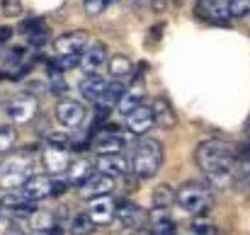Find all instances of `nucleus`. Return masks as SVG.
<instances>
[{
  "label": "nucleus",
  "mask_w": 250,
  "mask_h": 235,
  "mask_svg": "<svg viewBox=\"0 0 250 235\" xmlns=\"http://www.w3.org/2000/svg\"><path fill=\"white\" fill-rule=\"evenodd\" d=\"M151 199H153V209H170L177 201V192H172L170 184H158L153 189Z\"/></svg>",
  "instance_id": "25"
},
{
  "label": "nucleus",
  "mask_w": 250,
  "mask_h": 235,
  "mask_svg": "<svg viewBox=\"0 0 250 235\" xmlns=\"http://www.w3.org/2000/svg\"><path fill=\"white\" fill-rule=\"evenodd\" d=\"M107 73L114 80H124L134 73V61L126 56V54H114L107 63Z\"/></svg>",
  "instance_id": "23"
},
{
  "label": "nucleus",
  "mask_w": 250,
  "mask_h": 235,
  "mask_svg": "<svg viewBox=\"0 0 250 235\" xmlns=\"http://www.w3.org/2000/svg\"><path fill=\"white\" fill-rule=\"evenodd\" d=\"M109 85H112V82H107L102 76H85V78L81 80V92H83L85 99H90V102H100V99L107 95Z\"/></svg>",
  "instance_id": "19"
},
{
  "label": "nucleus",
  "mask_w": 250,
  "mask_h": 235,
  "mask_svg": "<svg viewBox=\"0 0 250 235\" xmlns=\"http://www.w3.org/2000/svg\"><path fill=\"white\" fill-rule=\"evenodd\" d=\"M114 184H117V182H114V177H109V175H104V172H95L83 187H81V196H85V199L107 196V194H112V192H114Z\"/></svg>",
  "instance_id": "14"
},
{
  "label": "nucleus",
  "mask_w": 250,
  "mask_h": 235,
  "mask_svg": "<svg viewBox=\"0 0 250 235\" xmlns=\"http://www.w3.org/2000/svg\"><path fill=\"white\" fill-rule=\"evenodd\" d=\"M0 209H2V199H0Z\"/></svg>",
  "instance_id": "39"
},
{
  "label": "nucleus",
  "mask_w": 250,
  "mask_h": 235,
  "mask_svg": "<svg viewBox=\"0 0 250 235\" xmlns=\"http://www.w3.org/2000/svg\"><path fill=\"white\" fill-rule=\"evenodd\" d=\"M95 228H97V226L92 223V218L87 216V211H85V214H76L73 221H71V231H73V235H92Z\"/></svg>",
  "instance_id": "28"
},
{
  "label": "nucleus",
  "mask_w": 250,
  "mask_h": 235,
  "mask_svg": "<svg viewBox=\"0 0 250 235\" xmlns=\"http://www.w3.org/2000/svg\"><path fill=\"white\" fill-rule=\"evenodd\" d=\"M151 223H153L156 235H177L175 221L170 218V211H167V209H153V214H151Z\"/></svg>",
  "instance_id": "24"
},
{
  "label": "nucleus",
  "mask_w": 250,
  "mask_h": 235,
  "mask_svg": "<svg viewBox=\"0 0 250 235\" xmlns=\"http://www.w3.org/2000/svg\"><path fill=\"white\" fill-rule=\"evenodd\" d=\"M27 226H29L32 233L49 235L54 228H56V218H54V214H49V211H29Z\"/></svg>",
  "instance_id": "21"
},
{
  "label": "nucleus",
  "mask_w": 250,
  "mask_h": 235,
  "mask_svg": "<svg viewBox=\"0 0 250 235\" xmlns=\"http://www.w3.org/2000/svg\"><path fill=\"white\" fill-rule=\"evenodd\" d=\"M229 7L233 20H243L250 15V0H229Z\"/></svg>",
  "instance_id": "32"
},
{
  "label": "nucleus",
  "mask_w": 250,
  "mask_h": 235,
  "mask_svg": "<svg viewBox=\"0 0 250 235\" xmlns=\"http://www.w3.org/2000/svg\"><path fill=\"white\" fill-rule=\"evenodd\" d=\"M0 12L5 17H20L24 12V5L22 0H0Z\"/></svg>",
  "instance_id": "31"
},
{
  "label": "nucleus",
  "mask_w": 250,
  "mask_h": 235,
  "mask_svg": "<svg viewBox=\"0 0 250 235\" xmlns=\"http://www.w3.org/2000/svg\"><path fill=\"white\" fill-rule=\"evenodd\" d=\"M197 15H202L204 20L214 24H226L231 20V7H229V0H199Z\"/></svg>",
  "instance_id": "15"
},
{
  "label": "nucleus",
  "mask_w": 250,
  "mask_h": 235,
  "mask_svg": "<svg viewBox=\"0 0 250 235\" xmlns=\"http://www.w3.org/2000/svg\"><path fill=\"white\" fill-rule=\"evenodd\" d=\"M29 235H39V233H29Z\"/></svg>",
  "instance_id": "40"
},
{
  "label": "nucleus",
  "mask_w": 250,
  "mask_h": 235,
  "mask_svg": "<svg viewBox=\"0 0 250 235\" xmlns=\"http://www.w3.org/2000/svg\"><path fill=\"white\" fill-rule=\"evenodd\" d=\"M124 138L119 136V134H114L112 129H107V131H102V134H97L95 138H92V151L97 153V156H109V153H124Z\"/></svg>",
  "instance_id": "17"
},
{
  "label": "nucleus",
  "mask_w": 250,
  "mask_h": 235,
  "mask_svg": "<svg viewBox=\"0 0 250 235\" xmlns=\"http://www.w3.org/2000/svg\"><path fill=\"white\" fill-rule=\"evenodd\" d=\"M71 162L73 160H71L68 148H59V146H49L46 143V148L42 153V165H44L46 175H63V172H68Z\"/></svg>",
  "instance_id": "9"
},
{
  "label": "nucleus",
  "mask_w": 250,
  "mask_h": 235,
  "mask_svg": "<svg viewBox=\"0 0 250 235\" xmlns=\"http://www.w3.org/2000/svg\"><path fill=\"white\" fill-rule=\"evenodd\" d=\"M146 218L144 209L134 201H122L117 204V223L122 228H141V221Z\"/></svg>",
  "instance_id": "18"
},
{
  "label": "nucleus",
  "mask_w": 250,
  "mask_h": 235,
  "mask_svg": "<svg viewBox=\"0 0 250 235\" xmlns=\"http://www.w3.org/2000/svg\"><path fill=\"white\" fill-rule=\"evenodd\" d=\"M10 37H12V27H0V44L10 41Z\"/></svg>",
  "instance_id": "35"
},
{
  "label": "nucleus",
  "mask_w": 250,
  "mask_h": 235,
  "mask_svg": "<svg viewBox=\"0 0 250 235\" xmlns=\"http://www.w3.org/2000/svg\"><path fill=\"white\" fill-rule=\"evenodd\" d=\"M85 117H87V112H85V107L81 102H76V99H61L59 104H56V121L63 126V129H78L81 124L85 121Z\"/></svg>",
  "instance_id": "8"
},
{
  "label": "nucleus",
  "mask_w": 250,
  "mask_h": 235,
  "mask_svg": "<svg viewBox=\"0 0 250 235\" xmlns=\"http://www.w3.org/2000/svg\"><path fill=\"white\" fill-rule=\"evenodd\" d=\"M129 165H131V160H126L124 153H109V156H97L95 160V170L97 172H104V175H109V177H124L126 172H129Z\"/></svg>",
  "instance_id": "16"
},
{
  "label": "nucleus",
  "mask_w": 250,
  "mask_h": 235,
  "mask_svg": "<svg viewBox=\"0 0 250 235\" xmlns=\"http://www.w3.org/2000/svg\"><path fill=\"white\" fill-rule=\"evenodd\" d=\"M5 114H7V119L12 124H29L39 114V102H37V97H32L27 92L24 95H17V97H12L7 102Z\"/></svg>",
  "instance_id": "5"
},
{
  "label": "nucleus",
  "mask_w": 250,
  "mask_h": 235,
  "mask_svg": "<svg viewBox=\"0 0 250 235\" xmlns=\"http://www.w3.org/2000/svg\"><path fill=\"white\" fill-rule=\"evenodd\" d=\"M90 46V37L83 29L76 32H66L59 39H54V56L63 59V56H83V51Z\"/></svg>",
  "instance_id": "6"
},
{
  "label": "nucleus",
  "mask_w": 250,
  "mask_h": 235,
  "mask_svg": "<svg viewBox=\"0 0 250 235\" xmlns=\"http://www.w3.org/2000/svg\"><path fill=\"white\" fill-rule=\"evenodd\" d=\"M68 187H71V184H68V179H66V182H56V179H54V196L63 194V192H66Z\"/></svg>",
  "instance_id": "34"
},
{
  "label": "nucleus",
  "mask_w": 250,
  "mask_h": 235,
  "mask_svg": "<svg viewBox=\"0 0 250 235\" xmlns=\"http://www.w3.org/2000/svg\"><path fill=\"white\" fill-rule=\"evenodd\" d=\"M32 177V160L27 156H12L0 165V189L15 192L22 189L24 182Z\"/></svg>",
  "instance_id": "4"
},
{
  "label": "nucleus",
  "mask_w": 250,
  "mask_h": 235,
  "mask_svg": "<svg viewBox=\"0 0 250 235\" xmlns=\"http://www.w3.org/2000/svg\"><path fill=\"white\" fill-rule=\"evenodd\" d=\"M92 175H95V172H92V162H90V160H83V157H78V160L71 162V167H68V172H66V179H68V184L83 187Z\"/></svg>",
  "instance_id": "22"
},
{
  "label": "nucleus",
  "mask_w": 250,
  "mask_h": 235,
  "mask_svg": "<svg viewBox=\"0 0 250 235\" xmlns=\"http://www.w3.org/2000/svg\"><path fill=\"white\" fill-rule=\"evenodd\" d=\"M114 2H129V0H114Z\"/></svg>",
  "instance_id": "38"
},
{
  "label": "nucleus",
  "mask_w": 250,
  "mask_h": 235,
  "mask_svg": "<svg viewBox=\"0 0 250 235\" xmlns=\"http://www.w3.org/2000/svg\"><path fill=\"white\" fill-rule=\"evenodd\" d=\"M17 143V129L12 124H2L0 126V153H10Z\"/></svg>",
  "instance_id": "29"
},
{
  "label": "nucleus",
  "mask_w": 250,
  "mask_h": 235,
  "mask_svg": "<svg viewBox=\"0 0 250 235\" xmlns=\"http://www.w3.org/2000/svg\"><path fill=\"white\" fill-rule=\"evenodd\" d=\"M107 63H109L107 46L100 44V41H95V44H90V46L83 51L81 66H78V68L83 71L85 76H102V68H107Z\"/></svg>",
  "instance_id": "7"
},
{
  "label": "nucleus",
  "mask_w": 250,
  "mask_h": 235,
  "mask_svg": "<svg viewBox=\"0 0 250 235\" xmlns=\"http://www.w3.org/2000/svg\"><path fill=\"white\" fill-rule=\"evenodd\" d=\"M144 97H146V90H144V76H136V78L126 85V90H124V95H122V99H119V104H117V112L126 117L129 112H134L136 107L144 104Z\"/></svg>",
  "instance_id": "11"
},
{
  "label": "nucleus",
  "mask_w": 250,
  "mask_h": 235,
  "mask_svg": "<svg viewBox=\"0 0 250 235\" xmlns=\"http://www.w3.org/2000/svg\"><path fill=\"white\" fill-rule=\"evenodd\" d=\"M49 235H63V231H61V228L56 226V228H54V231H51V233H49Z\"/></svg>",
  "instance_id": "37"
},
{
  "label": "nucleus",
  "mask_w": 250,
  "mask_h": 235,
  "mask_svg": "<svg viewBox=\"0 0 250 235\" xmlns=\"http://www.w3.org/2000/svg\"><path fill=\"white\" fill-rule=\"evenodd\" d=\"M236 160H238L236 148L229 146L226 141H219V138L202 141L194 151L197 167L216 187H229L231 184V179L236 177Z\"/></svg>",
  "instance_id": "1"
},
{
  "label": "nucleus",
  "mask_w": 250,
  "mask_h": 235,
  "mask_svg": "<svg viewBox=\"0 0 250 235\" xmlns=\"http://www.w3.org/2000/svg\"><path fill=\"white\" fill-rule=\"evenodd\" d=\"M163 143L156 138H144L131 153V170L139 179H151L163 165Z\"/></svg>",
  "instance_id": "2"
},
{
  "label": "nucleus",
  "mask_w": 250,
  "mask_h": 235,
  "mask_svg": "<svg viewBox=\"0 0 250 235\" xmlns=\"http://www.w3.org/2000/svg\"><path fill=\"white\" fill-rule=\"evenodd\" d=\"M131 235H156V231H148V228H134Z\"/></svg>",
  "instance_id": "36"
},
{
  "label": "nucleus",
  "mask_w": 250,
  "mask_h": 235,
  "mask_svg": "<svg viewBox=\"0 0 250 235\" xmlns=\"http://www.w3.org/2000/svg\"><path fill=\"white\" fill-rule=\"evenodd\" d=\"M112 0H83V10L87 17H100L107 7H109Z\"/></svg>",
  "instance_id": "30"
},
{
  "label": "nucleus",
  "mask_w": 250,
  "mask_h": 235,
  "mask_svg": "<svg viewBox=\"0 0 250 235\" xmlns=\"http://www.w3.org/2000/svg\"><path fill=\"white\" fill-rule=\"evenodd\" d=\"M151 109H153L156 126H161V129H175V124H177V114H175L172 104L167 102L166 97H158V99L151 104Z\"/></svg>",
  "instance_id": "20"
},
{
  "label": "nucleus",
  "mask_w": 250,
  "mask_h": 235,
  "mask_svg": "<svg viewBox=\"0 0 250 235\" xmlns=\"http://www.w3.org/2000/svg\"><path fill=\"white\" fill-rule=\"evenodd\" d=\"M185 235H216V226H214L209 218L197 216V218H192V221L187 223Z\"/></svg>",
  "instance_id": "26"
},
{
  "label": "nucleus",
  "mask_w": 250,
  "mask_h": 235,
  "mask_svg": "<svg viewBox=\"0 0 250 235\" xmlns=\"http://www.w3.org/2000/svg\"><path fill=\"white\" fill-rule=\"evenodd\" d=\"M177 204L180 209H185L187 214H194V216H202L204 211L211 209L214 204V194L211 189L204 184V182H185L180 189H177Z\"/></svg>",
  "instance_id": "3"
},
{
  "label": "nucleus",
  "mask_w": 250,
  "mask_h": 235,
  "mask_svg": "<svg viewBox=\"0 0 250 235\" xmlns=\"http://www.w3.org/2000/svg\"><path fill=\"white\" fill-rule=\"evenodd\" d=\"M87 216L92 218L95 226H109L114 218H117V204L114 199L107 196H97V199H90L87 204Z\"/></svg>",
  "instance_id": "10"
},
{
  "label": "nucleus",
  "mask_w": 250,
  "mask_h": 235,
  "mask_svg": "<svg viewBox=\"0 0 250 235\" xmlns=\"http://www.w3.org/2000/svg\"><path fill=\"white\" fill-rule=\"evenodd\" d=\"M22 194L27 201H42V199H49L54 196V179H49V175H32L24 187H22Z\"/></svg>",
  "instance_id": "12"
},
{
  "label": "nucleus",
  "mask_w": 250,
  "mask_h": 235,
  "mask_svg": "<svg viewBox=\"0 0 250 235\" xmlns=\"http://www.w3.org/2000/svg\"><path fill=\"white\" fill-rule=\"evenodd\" d=\"M46 143L49 146H59V148H71V136L68 134H49L46 136Z\"/></svg>",
  "instance_id": "33"
},
{
  "label": "nucleus",
  "mask_w": 250,
  "mask_h": 235,
  "mask_svg": "<svg viewBox=\"0 0 250 235\" xmlns=\"http://www.w3.org/2000/svg\"><path fill=\"white\" fill-rule=\"evenodd\" d=\"M126 129L131 131V134H136V136H144V134H148L151 131V126L156 124V119H153V109L148 107V104H141V107H136L134 112H129L126 114Z\"/></svg>",
  "instance_id": "13"
},
{
  "label": "nucleus",
  "mask_w": 250,
  "mask_h": 235,
  "mask_svg": "<svg viewBox=\"0 0 250 235\" xmlns=\"http://www.w3.org/2000/svg\"><path fill=\"white\" fill-rule=\"evenodd\" d=\"M236 175L243 184H250V143H246L238 151V160H236Z\"/></svg>",
  "instance_id": "27"
}]
</instances>
